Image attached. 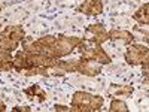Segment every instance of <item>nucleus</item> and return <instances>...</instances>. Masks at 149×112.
Returning <instances> with one entry per match:
<instances>
[{
    "mask_svg": "<svg viewBox=\"0 0 149 112\" xmlns=\"http://www.w3.org/2000/svg\"><path fill=\"white\" fill-rule=\"evenodd\" d=\"M0 30H2V24H0Z\"/></svg>",
    "mask_w": 149,
    "mask_h": 112,
    "instance_id": "412c9836",
    "label": "nucleus"
},
{
    "mask_svg": "<svg viewBox=\"0 0 149 112\" xmlns=\"http://www.w3.org/2000/svg\"><path fill=\"white\" fill-rule=\"evenodd\" d=\"M125 60L131 66H139L143 61L149 60V49L146 45H139V43H130V46L125 51Z\"/></svg>",
    "mask_w": 149,
    "mask_h": 112,
    "instance_id": "39448f33",
    "label": "nucleus"
},
{
    "mask_svg": "<svg viewBox=\"0 0 149 112\" xmlns=\"http://www.w3.org/2000/svg\"><path fill=\"white\" fill-rule=\"evenodd\" d=\"M5 111H6V105L2 99H0V112H5Z\"/></svg>",
    "mask_w": 149,
    "mask_h": 112,
    "instance_id": "aec40b11",
    "label": "nucleus"
},
{
    "mask_svg": "<svg viewBox=\"0 0 149 112\" xmlns=\"http://www.w3.org/2000/svg\"><path fill=\"white\" fill-rule=\"evenodd\" d=\"M82 42H84V37H78V36H67V34L57 36V42L54 45L55 58H61L72 54L73 49L78 48V45H81Z\"/></svg>",
    "mask_w": 149,
    "mask_h": 112,
    "instance_id": "20e7f679",
    "label": "nucleus"
},
{
    "mask_svg": "<svg viewBox=\"0 0 149 112\" xmlns=\"http://www.w3.org/2000/svg\"><path fill=\"white\" fill-rule=\"evenodd\" d=\"M14 69V57L12 52L0 51V72H10Z\"/></svg>",
    "mask_w": 149,
    "mask_h": 112,
    "instance_id": "f8f14e48",
    "label": "nucleus"
},
{
    "mask_svg": "<svg viewBox=\"0 0 149 112\" xmlns=\"http://www.w3.org/2000/svg\"><path fill=\"white\" fill-rule=\"evenodd\" d=\"M57 60L43 54H34V52H27V51H17L14 55V70L22 72V70H29L31 67H49V69H55L57 66Z\"/></svg>",
    "mask_w": 149,
    "mask_h": 112,
    "instance_id": "f257e3e1",
    "label": "nucleus"
},
{
    "mask_svg": "<svg viewBox=\"0 0 149 112\" xmlns=\"http://www.w3.org/2000/svg\"><path fill=\"white\" fill-rule=\"evenodd\" d=\"M24 76H34V75H40V76H52V73L49 72V67H31L29 70L21 72Z\"/></svg>",
    "mask_w": 149,
    "mask_h": 112,
    "instance_id": "dca6fc26",
    "label": "nucleus"
},
{
    "mask_svg": "<svg viewBox=\"0 0 149 112\" xmlns=\"http://www.w3.org/2000/svg\"><path fill=\"white\" fill-rule=\"evenodd\" d=\"M133 91H134L133 85H128V84H124V85L110 84L107 88V94L110 97H131Z\"/></svg>",
    "mask_w": 149,
    "mask_h": 112,
    "instance_id": "9d476101",
    "label": "nucleus"
},
{
    "mask_svg": "<svg viewBox=\"0 0 149 112\" xmlns=\"http://www.w3.org/2000/svg\"><path fill=\"white\" fill-rule=\"evenodd\" d=\"M102 66L100 63H97L94 60H86V58H81L78 60V67L76 72L85 75V76H97L102 72Z\"/></svg>",
    "mask_w": 149,
    "mask_h": 112,
    "instance_id": "0eeeda50",
    "label": "nucleus"
},
{
    "mask_svg": "<svg viewBox=\"0 0 149 112\" xmlns=\"http://www.w3.org/2000/svg\"><path fill=\"white\" fill-rule=\"evenodd\" d=\"M107 39L110 41H122L124 43H133L134 42V34L131 32H127V30H109L107 32Z\"/></svg>",
    "mask_w": 149,
    "mask_h": 112,
    "instance_id": "9b49d317",
    "label": "nucleus"
},
{
    "mask_svg": "<svg viewBox=\"0 0 149 112\" xmlns=\"http://www.w3.org/2000/svg\"><path fill=\"white\" fill-rule=\"evenodd\" d=\"M85 39L91 41L97 45H102L107 41V30L104 29V26L102 22L90 24V26L85 29Z\"/></svg>",
    "mask_w": 149,
    "mask_h": 112,
    "instance_id": "423d86ee",
    "label": "nucleus"
},
{
    "mask_svg": "<svg viewBox=\"0 0 149 112\" xmlns=\"http://www.w3.org/2000/svg\"><path fill=\"white\" fill-rule=\"evenodd\" d=\"M0 12H2V8H0Z\"/></svg>",
    "mask_w": 149,
    "mask_h": 112,
    "instance_id": "4be33fe9",
    "label": "nucleus"
},
{
    "mask_svg": "<svg viewBox=\"0 0 149 112\" xmlns=\"http://www.w3.org/2000/svg\"><path fill=\"white\" fill-rule=\"evenodd\" d=\"M78 51L81 54L82 58H86V60H94L100 64H109L110 63V57L109 54L102 48V45H97L91 41H86L84 37V42L81 45H78Z\"/></svg>",
    "mask_w": 149,
    "mask_h": 112,
    "instance_id": "7ed1b4c3",
    "label": "nucleus"
},
{
    "mask_svg": "<svg viewBox=\"0 0 149 112\" xmlns=\"http://www.w3.org/2000/svg\"><path fill=\"white\" fill-rule=\"evenodd\" d=\"M19 46V42L6 39V37L0 36V51H8V52H14L17 51V48Z\"/></svg>",
    "mask_w": 149,
    "mask_h": 112,
    "instance_id": "2eb2a0df",
    "label": "nucleus"
},
{
    "mask_svg": "<svg viewBox=\"0 0 149 112\" xmlns=\"http://www.w3.org/2000/svg\"><path fill=\"white\" fill-rule=\"evenodd\" d=\"M104 105V99L98 94L86 91H76L72 97L70 111L72 112H97Z\"/></svg>",
    "mask_w": 149,
    "mask_h": 112,
    "instance_id": "f03ea898",
    "label": "nucleus"
},
{
    "mask_svg": "<svg viewBox=\"0 0 149 112\" xmlns=\"http://www.w3.org/2000/svg\"><path fill=\"white\" fill-rule=\"evenodd\" d=\"M52 109H54V111H63V112H72L70 108H69V106H64V105H54Z\"/></svg>",
    "mask_w": 149,
    "mask_h": 112,
    "instance_id": "a211bd4d",
    "label": "nucleus"
},
{
    "mask_svg": "<svg viewBox=\"0 0 149 112\" xmlns=\"http://www.w3.org/2000/svg\"><path fill=\"white\" fill-rule=\"evenodd\" d=\"M78 12L85 15H100L103 12V3L102 0H86L78 8Z\"/></svg>",
    "mask_w": 149,
    "mask_h": 112,
    "instance_id": "1a4fd4ad",
    "label": "nucleus"
},
{
    "mask_svg": "<svg viewBox=\"0 0 149 112\" xmlns=\"http://www.w3.org/2000/svg\"><path fill=\"white\" fill-rule=\"evenodd\" d=\"M133 20H136L140 24H148L149 22V3H143L137 10L133 14Z\"/></svg>",
    "mask_w": 149,
    "mask_h": 112,
    "instance_id": "4468645a",
    "label": "nucleus"
},
{
    "mask_svg": "<svg viewBox=\"0 0 149 112\" xmlns=\"http://www.w3.org/2000/svg\"><path fill=\"white\" fill-rule=\"evenodd\" d=\"M0 36L10 41H15V42H21L26 39V30L19 24H10V26H6L0 32Z\"/></svg>",
    "mask_w": 149,
    "mask_h": 112,
    "instance_id": "6e6552de",
    "label": "nucleus"
},
{
    "mask_svg": "<svg viewBox=\"0 0 149 112\" xmlns=\"http://www.w3.org/2000/svg\"><path fill=\"white\" fill-rule=\"evenodd\" d=\"M12 111H31V108H29V106H15V108H12Z\"/></svg>",
    "mask_w": 149,
    "mask_h": 112,
    "instance_id": "6ab92c4d",
    "label": "nucleus"
},
{
    "mask_svg": "<svg viewBox=\"0 0 149 112\" xmlns=\"http://www.w3.org/2000/svg\"><path fill=\"white\" fill-rule=\"evenodd\" d=\"M109 111L110 112H128V106L124 100H119V99H113L110 102V106H109Z\"/></svg>",
    "mask_w": 149,
    "mask_h": 112,
    "instance_id": "f3484780",
    "label": "nucleus"
},
{
    "mask_svg": "<svg viewBox=\"0 0 149 112\" xmlns=\"http://www.w3.org/2000/svg\"><path fill=\"white\" fill-rule=\"evenodd\" d=\"M24 94H26L29 99H34V97H36L39 102H45V100H46V93L40 88L39 85H36V84L24 90Z\"/></svg>",
    "mask_w": 149,
    "mask_h": 112,
    "instance_id": "ddd939ff",
    "label": "nucleus"
}]
</instances>
